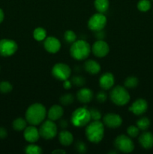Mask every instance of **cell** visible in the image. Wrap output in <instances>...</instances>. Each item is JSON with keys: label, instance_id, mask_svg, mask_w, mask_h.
<instances>
[{"label": "cell", "instance_id": "obj_1", "mask_svg": "<svg viewBox=\"0 0 153 154\" xmlns=\"http://www.w3.org/2000/svg\"><path fill=\"white\" fill-rule=\"evenodd\" d=\"M46 110L42 104L34 103L30 105L26 111V120L27 123L33 126H38L44 120Z\"/></svg>", "mask_w": 153, "mask_h": 154}, {"label": "cell", "instance_id": "obj_2", "mask_svg": "<svg viewBox=\"0 0 153 154\" xmlns=\"http://www.w3.org/2000/svg\"><path fill=\"white\" fill-rule=\"evenodd\" d=\"M104 135V126L100 120H93L86 129V136L92 143L98 144Z\"/></svg>", "mask_w": 153, "mask_h": 154}, {"label": "cell", "instance_id": "obj_3", "mask_svg": "<svg viewBox=\"0 0 153 154\" xmlns=\"http://www.w3.org/2000/svg\"><path fill=\"white\" fill-rule=\"evenodd\" d=\"M91 53L90 45L85 40H76L70 48V56L76 60H83L88 57Z\"/></svg>", "mask_w": 153, "mask_h": 154}, {"label": "cell", "instance_id": "obj_4", "mask_svg": "<svg viewBox=\"0 0 153 154\" xmlns=\"http://www.w3.org/2000/svg\"><path fill=\"white\" fill-rule=\"evenodd\" d=\"M110 100L118 106L127 105L130 99L128 91L122 86H116L112 88L110 93Z\"/></svg>", "mask_w": 153, "mask_h": 154}, {"label": "cell", "instance_id": "obj_5", "mask_svg": "<svg viewBox=\"0 0 153 154\" xmlns=\"http://www.w3.org/2000/svg\"><path fill=\"white\" fill-rule=\"evenodd\" d=\"M71 123L76 127L87 126L91 120L90 113L86 106L76 108L71 114Z\"/></svg>", "mask_w": 153, "mask_h": 154}, {"label": "cell", "instance_id": "obj_6", "mask_svg": "<svg viewBox=\"0 0 153 154\" xmlns=\"http://www.w3.org/2000/svg\"><path fill=\"white\" fill-rule=\"evenodd\" d=\"M116 149L124 153H131L134 150V144L130 137L125 135H118L114 140Z\"/></svg>", "mask_w": 153, "mask_h": 154}, {"label": "cell", "instance_id": "obj_7", "mask_svg": "<svg viewBox=\"0 0 153 154\" xmlns=\"http://www.w3.org/2000/svg\"><path fill=\"white\" fill-rule=\"evenodd\" d=\"M39 133L41 138L46 140L52 139L56 136L58 133V128L54 121L51 120H47L44 122L40 126Z\"/></svg>", "mask_w": 153, "mask_h": 154}, {"label": "cell", "instance_id": "obj_8", "mask_svg": "<svg viewBox=\"0 0 153 154\" xmlns=\"http://www.w3.org/2000/svg\"><path fill=\"white\" fill-rule=\"evenodd\" d=\"M71 74V70L67 64L59 63L54 65L52 69V76L57 80L64 81L68 79Z\"/></svg>", "mask_w": 153, "mask_h": 154}, {"label": "cell", "instance_id": "obj_9", "mask_svg": "<svg viewBox=\"0 0 153 154\" xmlns=\"http://www.w3.org/2000/svg\"><path fill=\"white\" fill-rule=\"evenodd\" d=\"M106 24V17L104 14L97 13L93 14L88 21V27L93 32L104 29Z\"/></svg>", "mask_w": 153, "mask_h": 154}, {"label": "cell", "instance_id": "obj_10", "mask_svg": "<svg viewBox=\"0 0 153 154\" xmlns=\"http://www.w3.org/2000/svg\"><path fill=\"white\" fill-rule=\"evenodd\" d=\"M18 45L14 40L3 38L0 40V55L7 57L14 55L16 52Z\"/></svg>", "mask_w": 153, "mask_h": 154}, {"label": "cell", "instance_id": "obj_11", "mask_svg": "<svg viewBox=\"0 0 153 154\" xmlns=\"http://www.w3.org/2000/svg\"><path fill=\"white\" fill-rule=\"evenodd\" d=\"M91 51L95 57L102 58L109 54L110 47L108 44L104 40H98L92 45Z\"/></svg>", "mask_w": 153, "mask_h": 154}, {"label": "cell", "instance_id": "obj_12", "mask_svg": "<svg viewBox=\"0 0 153 154\" xmlns=\"http://www.w3.org/2000/svg\"><path fill=\"white\" fill-rule=\"evenodd\" d=\"M104 124L109 128L116 129L121 126L122 123V119L118 114H113V113H109L105 114L103 117Z\"/></svg>", "mask_w": 153, "mask_h": 154}, {"label": "cell", "instance_id": "obj_13", "mask_svg": "<svg viewBox=\"0 0 153 154\" xmlns=\"http://www.w3.org/2000/svg\"><path fill=\"white\" fill-rule=\"evenodd\" d=\"M148 109V103L143 99H138L132 103L131 106L128 108L130 112L136 116L143 114Z\"/></svg>", "mask_w": 153, "mask_h": 154}, {"label": "cell", "instance_id": "obj_14", "mask_svg": "<svg viewBox=\"0 0 153 154\" xmlns=\"http://www.w3.org/2000/svg\"><path fill=\"white\" fill-rule=\"evenodd\" d=\"M44 47L50 54H56L61 48V42L56 38L50 36L44 39Z\"/></svg>", "mask_w": 153, "mask_h": 154}, {"label": "cell", "instance_id": "obj_15", "mask_svg": "<svg viewBox=\"0 0 153 154\" xmlns=\"http://www.w3.org/2000/svg\"><path fill=\"white\" fill-rule=\"evenodd\" d=\"M23 132V136L26 141L29 143H34L39 139L40 137L39 130L33 125L29 126H26Z\"/></svg>", "mask_w": 153, "mask_h": 154}, {"label": "cell", "instance_id": "obj_16", "mask_svg": "<svg viewBox=\"0 0 153 154\" xmlns=\"http://www.w3.org/2000/svg\"><path fill=\"white\" fill-rule=\"evenodd\" d=\"M115 83V78L113 75L110 72H106L103 74L99 78V85L103 90H108L112 88Z\"/></svg>", "mask_w": 153, "mask_h": 154}, {"label": "cell", "instance_id": "obj_17", "mask_svg": "<svg viewBox=\"0 0 153 154\" xmlns=\"http://www.w3.org/2000/svg\"><path fill=\"white\" fill-rule=\"evenodd\" d=\"M93 92L88 88H81L76 93V99L80 102L83 104L89 103L93 99Z\"/></svg>", "mask_w": 153, "mask_h": 154}, {"label": "cell", "instance_id": "obj_18", "mask_svg": "<svg viewBox=\"0 0 153 154\" xmlns=\"http://www.w3.org/2000/svg\"><path fill=\"white\" fill-rule=\"evenodd\" d=\"M139 143L144 149H151L153 147V134L150 132H142L139 137Z\"/></svg>", "mask_w": 153, "mask_h": 154}, {"label": "cell", "instance_id": "obj_19", "mask_svg": "<svg viewBox=\"0 0 153 154\" xmlns=\"http://www.w3.org/2000/svg\"><path fill=\"white\" fill-rule=\"evenodd\" d=\"M64 114V110L62 107L58 105H54L50 107L47 112V117L50 120L56 121L62 118Z\"/></svg>", "mask_w": 153, "mask_h": 154}, {"label": "cell", "instance_id": "obj_20", "mask_svg": "<svg viewBox=\"0 0 153 154\" xmlns=\"http://www.w3.org/2000/svg\"><path fill=\"white\" fill-rule=\"evenodd\" d=\"M100 64L97 61L93 60H88L84 63V69L86 72L91 75H97L100 72Z\"/></svg>", "mask_w": 153, "mask_h": 154}, {"label": "cell", "instance_id": "obj_21", "mask_svg": "<svg viewBox=\"0 0 153 154\" xmlns=\"http://www.w3.org/2000/svg\"><path fill=\"white\" fill-rule=\"evenodd\" d=\"M58 141L62 145L69 146L73 143L74 136L69 131L64 129L58 133Z\"/></svg>", "mask_w": 153, "mask_h": 154}, {"label": "cell", "instance_id": "obj_22", "mask_svg": "<svg viewBox=\"0 0 153 154\" xmlns=\"http://www.w3.org/2000/svg\"><path fill=\"white\" fill-rule=\"evenodd\" d=\"M94 7L99 13H105L109 8V0H94Z\"/></svg>", "mask_w": 153, "mask_h": 154}, {"label": "cell", "instance_id": "obj_23", "mask_svg": "<svg viewBox=\"0 0 153 154\" xmlns=\"http://www.w3.org/2000/svg\"><path fill=\"white\" fill-rule=\"evenodd\" d=\"M27 126V121L25 119L22 118V117H18V118L15 119L12 123V126H13L14 129L17 132H21V131L24 130L26 128Z\"/></svg>", "mask_w": 153, "mask_h": 154}, {"label": "cell", "instance_id": "obj_24", "mask_svg": "<svg viewBox=\"0 0 153 154\" xmlns=\"http://www.w3.org/2000/svg\"><path fill=\"white\" fill-rule=\"evenodd\" d=\"M33 37L38 42H41L46 38V31L42 27H38L33 31Z\"/></svg>", "mask_w": 153, "mask_h": 154}, {"label": "cell", "instance_id": "obj_25", "mask_svg": "<svg viewBox=\"0 0 153 154\" xmlns=\"http://www.w3.org/2000/svg\"><path fill=\"white\" fill-rule=\"evenodd\" d=\"M150 120L146 117H141L140 119L136 121V126L140 129V130L146 131L149 128L150 126Z\"/></svg>", "mask_w": 153, "mask_h": 154}, {"label": "cell", "instance_id": "obj_26", "mask_svg": "<svg viewBox=\"0 0 153 154\" xmlns=\"http://www.w3.org/2000/svg\"><path fill=\"white\" fill-rule=\"evenodd\" d=\"M139 84V80L137 78L134 76H130L128 77L125 80H124V85L126 88L128 89H134Z\"/></svg>", "mask_w": 153, "mask_h": 154}, {"label": "cell", "instance_id": "obj_27", "mask_svg": "<svg viewBox=\"0 0 153 154\" xmlns=\"http://www.w3.org/2000/svg\"><path fill=\"white\" fill-rule=\"evenodd\" d=\"M41 147L32 143L25 147V153L27 154H40L42 153Z\"/></svg>", "mask_w": 153, "mask_h": 154}, {"label": "cell", "instance_id": "obj_28", "mask_svg": "<svg viewBox=\"0 0 153 154\" xmlns=\"http://www.w3.org/2000/svg\"><path fill=\"white\" fill-rule=\"evenodd\" d=\"M152 4L149 0H140L137 3V8L140 11L146 12L150 10Z\"/></svg>", "mask_w": 153, "mask_h": 154}, {"label": "cell", "instance_id": "obj_29", "mask_svg": "<svg viewBox=\"0 0 153 154\" xmlns=\"http://www.w3.org/2000/svg\"><path fill=\"white\" fill-rule=\"evenodd\" d=\"M60 102L62 105L67 106V105H70L74 101V97L71 93H66V94L62 95L59 99Z\"/></svg>", "mask_w": 153, "mask_h": 154}, {"label": "cell", "instance_id": "obj_30", "mask_svg": "<svg viewBox=\"0 0 153 154\" xmlns=\"http://www.w3.org/2000/svg\"><path fill=\"white\" fill-rule=\"evenodd\" d=\"M12 90H13V86L10 82L6 81L0 82V93L6 94L11 92Z\"/></svg>", "mask_w": 153, "mask_h": 154}, {"label": "cell", "instance_id": "obj_31", "mask_svg": "<svg viewBox=\"0 0 153 154\" xmlns=\"http://www.w3.org/2000/svg\"><path fill=\"white\" fill-rule=\"evenodd\" d=\"M70 81H71L73 85L78 87H81L86 84L85 78H83L82 76H80V75H75V76L72 77Z\"/></svg>", "mask_w": 153, "mask_h": 154}, {"label": "cell", "instance_id": "obj_32", "mask_svg": "<svg viewBox=\"0 0 153 154\" xmlns=\"http://www.w3.org/2000/svg\"><path fill=\"white\" fill-rule=\"evenodd\" d=\"M64 40L68 42V43H74L75 41L76 40V35L72 30H67L64 34Z\"/></svg>", "mask_w": 153, "mask_h": 154}, {"label": "cell", "instance_id": "obj_33", "mask_svg": "<svg viewBox=\"0 0 153 154\" xmlns=\"http://www.w3.org/2000/svg\"><path fill=\"white\" fill-rule=\"evenodd\" d=\"M127 133L130 138H136L140 133V129L136 126H130L127 129Z\"/></svg>", "mask_w": 153, "mask_h": 154}, {"label": "cell", "instance_id": "obj_34", "mask_svg": "<svg viewBox=\"0 0 153 154\" xmlns=\"http://www.w3.org/2000/svg\"><path fill=\"white\" fill-rule=\"evenodd\" d=\"M90 117H91V120H100L101 118V113L98 109L94 108H90L89 110Z\"/></svg>", "mask_w": 153, "mask_h": 154}, {"label": "cell", "instance_id": "obj_35", "mask_svg": "<svg viewBox=\"0 0 153 154\" xmlns=\"http://www.w3.org/2000/svg\"><path fill=\"white\" fill-rule=\"evenodd\" d=\"M75 149L80 153H85L87 151V146L83 141H77L75 143Z\"/></svg>", "mask_w": 153, "mask_h": 154}, {"label": "cell", "instance_id": "obj_36", "mask_svg": "<svg viewBox=\"0 0 153 154\" xmlns=\"http://www.w3.org/2000/svg\"><path fill=\"white\" fill-rule=\"evenodd\" d=\"M106 99H107V96H106V93L104 91L98 92L96 95V99L100 103H104V102H106Z\"/></svg>", "mask_w": 153, "mask_h": 154}, {"label": "cell", "instance_id": "obj_37", "mask_svg": "<svg viewBox=\"0 0 153 154\" xmlns=\"http://www.w3.org/2000/svg\"><path fill=\"white\" fill-rule=\"evenodd\" d=\"M95 37L97 38L98 40H103L105 38V32L103 29L100 31L95 32Z\"/></svg>", "mask_w": 153, "mask_h": 154}, {"label": "cell", "instance_id": "obj_38", "mask_svg": "<svg viewBox=\"0 0 153 154\" xmlns=\"http://www.w3.org/2000/svg\"><path fill=\"white\" fill-rule=\"evenodd\" d=\"M8 136V132L6 129L0 127V139H4Z\"/></svg>", "mask_w": 153, "mask_h": 154}, {"label": "cell", "instance_id": "obj_39", "mask_svg": "<svg viewBox=\"0 0 153 154\" xmlns=\"http://www.w3.org/2000/svg\"><path fill=\"white\" fill-rule=\"evenodd\" d=\"M71 86H72L71 81H68V79L63 81V87H64V88L66 89V90H69V89L71 87Z\"/></svg>", "mask_w": 153, "mask_h": 154}, {"label": "cell", "instance_id": "obj_40", "mask_svg": "<svg viewBox=\"0 0 153 154\" xmlns=\"http://www.w3.org/2000/svg\"><path fill=\"white\" fill-rule=\"evenodd\" d=\"M68 126V123L66 120H61L59 121V126L62 129H65Z\"/></svg>", "mask_w": 153, "mask_h": 154}, {"label": "cell", "instance_id": "obj_41", "mask_svg": "<svg viewBox=\"0 0 153 154\" xmlns=\"http://www.w3.org/2000/svg\"><path fill=\"white\" fill-rule=\"evenodd\" d=\"M4 11L2 8H0V23H2L3 20H4Z\"/></svg>", "mask_w": 153, "mask_h": 154}, {"label": "cell", "instance_id": "obj_42", "mask_svg": "<svg viewBox=\"0 0 153 154\" xmlns=\"http://www.w3.org/2000/svg\"><path fill=\"white\" fill-rule=\"evenodd\" d=\"M52 153H61V154H64L66 153V151L64 150H55L52 152Z\"/></svg>", "mask_w": 153, "mask_h": 154}, {"label": "cell", "instance_id": "obj_43", "mask_svg": "<svg viewBox=\"0 0 153 154\" xmlns=\"http://www.w3.org/2000/svg\"><path fill=\"white\" fill-rule=\"evenodd\" d=\"M112 153H115V154H116L117 153V151H110L109 153V154H112Z\"/></svg>", "mask_w": 153, "mask_h": 154}, {"label": "cell", "instance_id": "obj_44", "mask_svg": "<svg viewBox=\"0 0 153 154\" xmlns=\"http://www.w3.org/2000/svg\"><path fill=\"white\" fill-rule=\"evenodd\" d=\"M152 1H153V0H152Z\"/></svg>", "mask_w": 153, "mask_h": 154}]
</instances>
